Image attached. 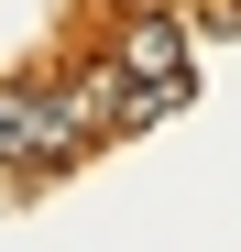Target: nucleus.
I'll use <instances>...</instances> for the list:
<instances>
[{
    "instance_id": "1",
    "label": "nucleus",
    "mask_w": 241,
    "mask_h": 252,
    "mask_svg": "<svg viewBox=\"0 0 241 252\" xmlns=\"http://www.w3.org/2000/svg\"><path fill=\"white\" fill-rule=\"evenodd\" d=\"M88 154V121H77L66 88H44V77H22V88H0V164L33 187V176H66V164Z\"/></svg>"
},
{
    "instance_id": "2",
    "label": "nucleus",
    "mask_w": 241,
    "mask_h": 252,
    "mask_svg": "<svg viewBox=\"0 0 241 252\" xmlns=\"http://www.w3.org/2000/svg\"><path fill=\"white\" fill-rule=\"evenodd\" d=\"M110 66H120V77L153 99V121H165V110H186V88H197V77H186V22H176V11H143V22H120Z\"/></svg>"
}]
</instances>
